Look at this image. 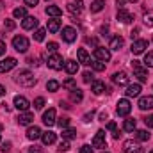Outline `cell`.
Returning <instances> with one entry per match:
<instances>
[{
    "label": "cell",
    "mask_w": 153,
    "mask_h": 153,
    "mask_svg": "<svg viewBox=\"0 0 153 153\" xmlns=\"http://www.w3.org/2000/svg\"><path fill=\"white\" fill-rule=\"evenodd\" d=\"M14 82L20 84L22 87H34V85H36V78H34V75H32L30 71H27V70L20 71L18 75L14 76Z\"/></svg>",
    "instance_id": "obj_1"
},
{
    "label": "cell",
    "mask_w": 153,
    "mask_h": 153,
    "mask_svg": "<svg viewBox=\"0 0 153 153\" xmlns=\"http://www.w3.org/2000/svg\"><path fill=\"white\" fill-rule=\"evenodd\" d=\"M132 68H134V73L139 78V82H146L148 80V70L139 62V61H132Z\"/></svg>",
    "instance_id": "obj_2"
},
{
    "label": "cell",
    "mask_w": 153,
    "mask_h": 153,
    "mask_svg": "<svg viewBox=\"0 0 153 153\" xmlns=\"http://www.w3.org/2000/svg\"><path fill=\"white\" fill-rule=\"evenodd\" d=\"M13 46H14L16 52L25 53V52L29 50V39L25 38V36H14V38H13Z\"/></svg>",
    "instance_id": "obj_3"
},
{
    "label": "cell",
    "mask_w": 153,
    "mask_h": 153,
    "mask_svg": "<svg viewBox=\"0 0 153 153\" xmlns=\"http://www.w3.org/2000/svg\"><path fill=\"white\" fill-rule=\"evenodd\" d=\"M46 64H48V68H50V70H55V71H59V70H62V68H64L62 57H61L59 53L50 55V57H48V61H46Z\"/></svg>",
    "instance_id": "obj_4"
},
{
    "label": "cell",
    "mask_w": 153,
    "mask_h": 153,
    "mask_svg": "<svg viewBox=\"0 0 153 153\" xmlns=\"http://www.w3.org/2000/svg\"><path fill=\"white\" fill-rule=\"evenodd\" d=\"M130 111H132V105H130V102L126 100V98H123V100H119L117 102V105H116V112L117 116H128L130 114Z\"/></svg>",
    "instance_id": "obj_5"
},
{
    "label": "cell",
    "mask_w": 153,
    "mask_h": 153,
    "mask_svg": "<svg viewBox=\"0 0 153 153\" xmlns=\"http://www.w3.org/2000/svg\"><path fill=\"white\" fill-rule=\"evenodd\" d=\"M94 57H96V61L107 62V61H111V50L103 48V46H96L94 48Z\"/></svg>",
    "instance_id": "obj_6"
},
{
    "label": "cell",
    "mask_w": 153,
    "mask_h": 153,
    "mask_svg": "<svg viewBox=\"0 0 153 153\" xmlns=\"http://www.w3.org/2000/svg\"><path fill=\"white\" fill-rule=\"evenodd\" d=\"M146 48H148V41L146 39H135L132 43V53L134 55H141Z\"/></svg>",
    "instance_id": "obj_7"
},
{
    "label": "cell",
    "mask_w": 153,
    "mask_h": 153,
    "mask_svg": "<svg viewBox=\"0 0 153 153\" xmlns=\"http://www.w3.org/2000/svg\"><path fill=\"white\" fill-rule=\"evenodd\" d=\"M16 59L14 57H7V59H4V61H0V73H7V71H11L14 66H16Z\"/></svg>",
    "instance_id": "obj_8"
},
{
    "label": "cell",
    "mask_w": 153,
    "mask_h": 153,
    "mask_svg": "<svg viewBox=\"0 0 153 153\" xmlns=\"http://www.w3.org/2000/svg\"><path fill=\"white\" fill-rule=\"evenodd\" d=\"M14 107H16L20 112H25V111H29L30 103H29V100H27L25 96H14Z\"/></svg>",
    "instance_id": "obj_9"
},
{
    "label": "cell",
    "mask_w": 153,
    "mask_h": 153,
    "mask_svg": "<svg viewBox=\"0 0 153 153\" xmlns=\"http://www.w3.org/2000/svg\"><path fill=\"white\" fill-rule=\"evenodd\" d=\"M93 148H105V132L98 130L93 137Z\"/></svg>",
    "instance_id": "obj_10"
},
{
    "label": "cell",
    "mask_w": 153,
    "mask_h": 153,
    "mask_svg": "<svg viewBox=\"0 0 153 153\" xmlns=\"http://www.w3.org/2000/svg\"><path fill=\"white\" fill-rule=\"evenodd\" d=\"M112 80H114V84L117 85H128V80H130V76L126 71H117L112 75Z\"/></svg>",
    "instance_id": "obj_11"
},
{
    "label": "cell",
    "mask_w": 153,
    "mask_h": 153,
    "mask_svg": "<svg viewBox=\"0 0 153 153\" xmlns=\"http://www.w3.org/2000/svg\"><path fill=\"white\" fill-rule=\"evenodd\" d=\"M82 9H84L82 0H73V2L68 4V11H70L73 16H80V14H82Z\"/></svg>",
    "instance_id": "obj_12"
},
{
    "label": "cell",
    "mask_w": 153,
    "mask_h": 153,
    "mask_svg": "<svg viewBox=\"0 0 153 153\" xmlns=\"http://www.w3.org/2000/svg\"><path fill=\"white\" fill-rule=\"evenodd\" d=\"M123 153H143V152L139 150L137 143H134L132 139H128V141L123 143Z\"/></svg>",
    "instance_id": "obj_13"
},
{
    "label": "cell",
    "mask_w": 153,
    "mask_h": 153,
    "mask_svg": "<svg viewBox=\"0 0 153 153\" xmlns=\"http://www.w3.org/2000/svg\"><path fill=\"white\" fill-rule=\"evenodd\" d=\"M62 39H64L66 43H73L76 39V30L73 27H64V29H62Z\"/></svg>",
    "instance_id": "obj_14"
},
{
    "label": "cell",
    "mask_w": 153,
    "mask_h": 153,
    "mask_svg": "<svg viewBox=\"0 0 153 153\" xmlns=\"http://www.w3.org/2000/svg\"><path fill=\"white\" fill-rule=\"evenodd\" d=\"M57 117H55V109H48L45 114H43V123L46 125V126H52V125H55L57 121H55Z\"/></svg>",
    "instance_id": "obj_15"
},
{
    "label": "cell",
    "mask_w": 153,
    "mask_h": 153,
    "mask_svg": "<svg viewBox=\"0 0 153 153\" xmlns=\"http://www.w3.org/2000/svg\"><path fill=\"white\" fill-rule=\"evenodd\" d=\"M117 20H119L121 23H132V22H134V14L128 13V11H125V9H119V11H117Z\"/></svg>",
    "instance_id": "obj_16"
},
{
    "label": "cell",
    "mask_w": 153,
    "mask_h": 153,
    "mask_svg": "<svg viewBox=\"0 0 153 153\" xmlns=\"http://www.w3.org/2000/svg\"><path fill=\"white\" fill-rule=\"evenodd\" d=\"M22 27H23L25 30H32V29H36V27H38V18H34V16H27V18H23Z\"/></svg>",
    "instance_id": "obj_17"
},
{
    "label": "cell",
    "mask_w": 153,
    "mask_h": 153,
    "mask_svg": "<svg viewBox=\"0 0 153 153\" xmlns=\"http://www.w3.org/2000/svg\"><path fill=\"white\" fill-rule=\"evenodd\" d=\"M139 109L141 111H150V109H153V96L152 94L150 96H143L139 100Z\"/></svg>",
    "instance_id": "obj_18"
},
{
    "label": "cell",
    "mask_w": 153,
    "mask_h": 153,
    "mask_svg": "<svg viewBox=\"0 0 153 153\" xmlns=\"http://www.w3.org/2000/svg\"><path fill=\"white\" fill-rule=\"evenodd\" d=\"M126 96L128 98H135V96H139L141 94V84H130L128 87H126Z\"/></svg>",
    "instance_id": "obj_19"
},
{
    "label": "cell",
    "mask_w": 153,
    "mask_h": 153,
    "mask_svg": "<svg viewBox=\"0 0 153 153\" xmlns=\"http://www.w3.org/2000/svg\"><path fill=\"white\" fill-rule=\"evenodd\" d=\"M41 139H43V144L50 146V144H53V143H55L57 135H55L52 130H48V132H43V134H41Z\"/></svg>",
    "instance_id": "obj_20"
},
{
    "label": "cell",
    "mask_w": 153,
    "mask_h": 153,
    "mask_svg": "<svg viewBox=\"0 0 153 153\" xmlns=\"http://www.w3.org/2000/svg\"><path fill=\"white\" fill-rule=\"evenodd\" d=\"M34 121V114L32 112H22V114L18 116V125H30Z\"/></svg>",
    "instance_id": "obj_21"
},
{
    "label": "cell",
    "mask_w": 153,
    "mask_h": 153,
    "mask_svg": "<svg viewBox=\"0 0 153 153\" xmlns=\"http://www.w3.org/2000/svg\"><path fill=\"white\" fill-rule=\"evenodd\" d=\"M76 57H78V62H82V64H91V57H89V53H87L85 48H78Z\"/></svg>",
    "instance_id": "obj_22"
},
{
    "label": "cell",
    "mask_w": 153,
    "mask_h": 153,
    "mask_svg": "<svg viewBox=\"0 0 153 153\" xmlns=\"http://www.w3.org/2000/svg\"><path fill=\"white\" fill-rule=\"evenodd\" d=\"M64 70H66V73L75 75L76 71H78V62H76V61H73V59L66 61V62H64Z\"/></svg>",
    "instance_id": "obj_23"
},
{
    "label": "cell",
    "mask_w": 153,
    "mask_h": 153,
    "mask_svg": "<svg viewBox=\"0 0 153 153\" xmlns=\"http://www.w3.org/2000/svg\"><path fill=\"white\" fill-rule=\"evenodd\" d=\"M123 45H125L123 38H121V36H114V38L111 39L109 48H111V50H121V48H123Z\"/></svg>",
    "instance_id": "obj_24"
},
{
    "label": "cell",
    "mask_w": 153,
    "mask_h": 153,
    "mask_svg": "<svg viewBox=\"0 0 153 153\" xmlns=\"http://www.w3.org/2000/svg\"><path fill=\"white\" fill-rule=\"evenodd\" d=\"M91 91H93L94 94H102L103 91H107V87H105V84H103V82L94 80V82H93V85H91Z\"/></svg>",
    "instance_id": "obj_25"
},
{
    "label": "cell",
    "mask_w": 153,
    "mask_h": 153,
    "mask_svg": "<svg viewBox=\"0 0 153 153\" xmlns=\"http://www.w3.org/2000/svg\"><path fill=\"white\" fill-rule=\"evenodd\" d=\"M41 130H39V126H30L29 130H27V137L30 139V141H36V139H39L41 137Z\"/></svg>",
    "instance_id": "obj_26"
},
{
    "label": "cell",
    "mask_w": 153,
    "mask_h": 153,
    "mask_svg": "<svg viewBox=\"0 0 153 153\" xmlns=\"http://www.w3.org/2000/svg\"><path fill=\"white\" fill-rule=\"evenodd\" d=\"M46 14H48V16H53V18H59V16L62 14V9L57 7V5H48V7H46Z\"/></svg>",
    "instance_id": "obj_27"
},
{
    "label": "cell",
    "mask_w": 153,
    "mask_h": 153,
    "mask_svg": "<svg viewBox=\"0 0 153 153\" xmlns=\"http://www.w3.org/2000/svg\"><path fill=\"white\" fill-rule=\"evenodd\" d=\"M105 7V0H93L91 4V13H100Z\"/></svg>",
    "instance_id": "obj_28"
},
{
    "label": "cell",
    "mask_w": 153,
    "mask_h": 153,
    "mask_svg": "<svg viewBox=\"0 0 153 153\" xmlns=\"http://www.w3.org/2000/svg\"><path fill=\"white\" fill-rule=\"evenodd\" d=\"M123 128H125V132H134V130L137 128V123H135V119H125V123H123Z\"/></svg>",
    "instance_id": "obj_29"
},
{
    "label": "cell",
    "mask_w": 153,
    "mask_h": 153,
    "mask_svg": "<svg viewBox=\"0 0 153 153\" xmlns=\"http://www.w3.org/2000/svg\"><path fill=\"white\" fill-rule=\"evenodd\" d=\"M134 132H135V139H137V141H141V143H144V141H148V139H150L148 130H134Z\"/></svg>",
    "instance_id": "obj_30"
},
{
    "label": "cell",
    "mask_w": 153,
    "mask_h": 153,
    "mask_svg": "<svg viewBox=\"0 0 153 153\" xmlns=\"http://www.w3.org/2000/svg\"><path fill=\"white\" fill-rule=\"evenodd\" d=\"M76 137V130L75 128H62V139H75Z\"/></svg>",
    "instance_id": "obj_31"
},
{
    "label": "cell",
    "mask_w": 153,
    "mask_h": 153,
    "mask_svg": "<svg viewBox=\"0 0 153 153\" xmlns=\"http://www.w3.org/2000/svg\"><path fill=\"white\" fill-rule=\"evenodd\" d=\"M59 29H61V20H57V18L55 20H48V30L50 32H57Z\"/></svg>",
    "instance_id": "obj_32"
},
{
    "label": "cell",
    "mask_w": 153,
    "mask_h": 153,
    "mask_svg": "<svg viewBox=\"0 0 153 153\" xmlns=\"http://www.w3.org/2000/svg\"><path fill=\"white\" fill-rule=\"evenodd\" d=\"M13 16L23 20V18H27V9H25V7H16V9L13 11Z\"/></svg>",
    "instance_id": "obj_33"
},
{
    "label": "cell",
    "mask_w": 153,
    "mask_h": 153,
    "mask_svg": "<svg viewBox=\"0 0 153 153\" xmlns=\"http://www.w3.org/2000/svg\"><path fill=\"white\" fill-rule=\"evenodd\" d=\"M70 98H71V102H82V98H84V94H82V91L80 89H73L71 91V94H70Z\"/></svg>",
    "instance_id": "obj_34"
},
{
    "label": "cell",
    "mask_w": 153,
    "mask_h": 153,
    "mask_svg": "<svg viewBox=\"0 0 153 153\" xmlns=\"http://www.w3.org/2000/svg\"><path fill=\"white\" fill-rule=\"evenodd\" d=\"M62 87L68 89V91H73V89H76V82L73 78H66V80L62 82Z\"/></svg>",
    "instance_id": "obj_35"
},
{
    "label": "cell",
    "mask_w": 153,
    "mask_h": 153,
    "mask_svg": "<svg viewBox=\"0 0 153 153\" xmlns=\"http://www.w3.org/2000/svg\"><path fill=\"white\" fill-rule=\"evenodd\" d=\"M59 85H61V84H59L57 80H48V82H46V89H48L50 93H55V91L59 89Z\"/></svg>",
    "instance_id": "obj_36"
},
{
    "label": "cell",
    "mask_w": 153,
    "mask_h": 153,
    "mask_svg": "<svg viewBox=\"0 0 153 153\" xmlns=\"http://www.w3.org/2000/svg\"><path fill=\"white\" fill-rule=\"evenodd\" d=\"M45 34H46V29H38V30L34 32V41L41 43V41L45 39Z\"/></svg>",
    "instance_id": "obj_37"
},
{
    "label": "cell",
    "mask_w": 153,
    "mask_h": 153,
    "mask_svg": "<svg viewBox=\"0 0 153 153\" xmlns=\"http://www.w3.org/2000/svg\"><path fill=\"white\" fill-rule=\"evenodd\" d=\"M144 66L146 68H153V50L144 55Z\"/></svg>",
    "instance_id": "obj_38"
},
{
    "label": "cell",
    "mask_w": 153,
    "mask_h": 153,
    "mask_svg": "<svg viewBox=\"0 0 153 153\" xmlns=\"http://www.w3.org/2000/svg\"><path fill=\"white\" fill-rule=\"evenodd\" d=\"M144 25L153 27V11H148V13L144 14Z\"/></svg>",
    "instance_id": "obj_39"
},
{
    "label": "cell",
    "mask_w": 153,
    "mask_h": 153,
    "mask_svg": "<svg viewBox=\"0 0 153 153\" xmlns=\"http://www.w3.org/2000/svg\"><path fill=\"white\" fill-rule=\"evenodd\" d=\"M93 64V70L94 71H103L105 70V62H102V61H94V62H91Z\"/></svg>",
    "instance_id": "obj_40"
},
{
    "label": "cell",
    "mask_w": 153,
    "mask_h": 153,
    "mask_svg": "<svg viewBox=\"0 0 153 153\" xmlns=\"http://www.w3.org/2000/svg\"><path fill=\"white\" fill-rule=\"evenodd\" d=\"M14 27H16V25H14V22H13V20H5V22H4V29H5L7 32L14 30Z\"/></svg>",
    "instance_id": "obj_41"
},
{
    "label": "cell",
    "mask_w": 153,
    "mask_h": 153,
    "mask_svg": "<svg viewBox=\"0 0 153 153\" xmlns=\"http://www.w3.org/2000/svg\"><path fill=\"white\" fill-rule=\"evenodd\" d=\"M43 107H45V98L43 96H38L34 100V109H43Z\"/></svg>",
    "instance_id": "obj_42"
},
{
    "label": "cell",
    "mask_w": 153,
    "mask_h": 153,
    "mask_svg": "<svg viewBox=\"0 0 153 153\" xmlns=\"http://www.w3.org/2000/svg\"><path fill=\"white\" fill-rule=\"evenodd\" d=\"M57 125H59L61 128H68V126H70V117H61V119L57 121Z\"/></svg>",
    "instance_id": "obj_43"
},
{
    "label": "cell",
    "mask_w": 153,
    "mask_h": 153,
    "mask_svg": "<svg viewBox=\"0 0 153 153\" xmlns=\"http://www.w3.org/2000/svg\"><path fill=\"white\" fill-rule=\"evenodd\" d=\"M46 48H48V52H53V53H55V52H57V48H59V45H57L55 41H50V43L46 45Z\"/></svg>",
    "instance_id": "obj_44"
},
{
    "label": "cell",
    "mask_w": 153,
    "mask_h": 153,
    "mask_svg": "<svg viewBox=\"0 0 153 153\" xmlns=\"http://www.w3.org/2000/svg\"><path fill=\"white\" fill-rule=\"evenodd\" d=\"M59 150H61V152H68V150H70V143H68V139H64V141L59 144Z\"/></svg>",
    "instance_id": "obj_45"
},
{
    "label": "cell",
    "mask_w": 153,
    "mask_h": 153,
    "mask_svg": "<svg viewBox=\"0 0 153 153\" xmlns=\"http://www.w3.org/2000/svg\"><path fill=\"white\" fill-rule=\"evenodd\" d=\"M82 78H84V82H85V84H89V82H93V73H89V71H84Z\"/></svg>",
    "instance_id": "obj_46"
},
{
    "label": "cell",
    "mask_w": 153,
    "mask_h": 153,
    "mask_svg": "<svg viewBox=\"0 0 153 153\" xmlns=\"http://www.w3.org/2000/svg\"><path fill=\"white\" fill-rule=\"evenodd\" d=\"M144 123H146V126H148V128H153V114L146 116V117H144Z\"/></svg>",
    "instance_id": "obj_47"
},
{
    "label": "cell",
    "mask_w": 153,
    "mask_h": 153,
    "mask_svg": "<svg viewBox=\"0 0 153 153\" xmlns=\"http://www.w3.org/2000/svg\"><path fill=\"white\" fill-rule=\"evenodd\" d=\"M78 153H93V148H91L89 144H84V146L78 150Z\"/></svg>",
    "instance_id": "obj_48"
},
{
    "label": "cell",
    "mask_w": 153,
    "mask_h": 153,
    "mask_svg": "<svg viewBox=\"0 0 153 153\" xmlns=\"http://www.w3.org/2000/svg\"><path fill=\"white\" fill-rule=\"evenodd\" d=\"M0 150H2L4 153H7L9 150H11V143H9V141H7V143H2V148H0Z\"/></svg>",
    "instance_id": "obj_49"
},
{
    "label": "cell",
    "mask_w": 153,
    "mask_h": 153,
    "mask_svg": "<svg viewBox=\"0 0 153 153\" xmlns=\"http://www.w3.org/2000/svg\"><path fill=\"white\" fill-rule=\"evenodd\" d=\"M38 2H39V0H25V4H27L29 7H36V5H38Z\"/></svg>",
    "instance_id": "obj_50"
},
{
    "label": "cell",
    "mask_w": 153,
    "mask_h": 153,
    "mask_svg": "<svg viewBox=\"0 0 153 153\" xmlns=\"http://www.w3.org/2000/svg\"><path fill=\"white\" fill-rule=\"evenodd\" d=\"M107 128H109L111 132H114V130H116V123H114V121H109V123H107Z\"/></svg>",
    "instance_id": "obj_51"
},
{
    "label": "cell",
    "mask_w": 153,
    "mask_h": 153,
    "mask_svg": "<svg viewBox=\"0 0 153 153\" xmlns=\"http://www.w3.org/2000/svg\"><path fill=\"white\" fill-rule=\"evenodd\" d=\"M130 36H132V39H134V41H135V39H137V36H139V29H134Z\"/></svg>",
    "instance_id": "obj_52"
},
{
    "label": "cell",
    "mask_w": 153,
    "mask_h": 153,
    "mask_svg": "<svg viewBox=\"0 0 153 153\" xmlns=\"http://www.w3.org/2000/svg\"><path fill=\"white\" fill-rule=\"evenodd\" d=\"M116 4H117V7H119V9H123V7H125V4H126V0H116Z\"/></svg>",
    "instance_id": "obj_53"
},
{
    "label": "cell",
    "mask_w": 153,
    "mask_h": 153,
    "mask_svg": "<svg viewBox=\"0 0 153 153\" xmlns=\"http://www.w3.org/2000/svg\"><path fill=\"white\" fill-rule=\"evenodd\" d=\"M4 53H5V43L0 41V55H4Z\"/></svg>",
    "instance_id": "obj_54"
},
{
    "label": "cell",
    "mask_w": 153,
    "mask_h": 153,
    "mask_svg": "<svg viewBox=\"0 0 153 153\" xmlns=\"http://www.w3.org/2000/svg\"><path fill=\"white\" fill-rule=\"evenodd\" d=\"M30 153H41V148H38V146H32V148H30Z\"/></svg>",
    "instance_id": "obj_55"
},
{
    "label": "cell",
    "mask_w": 153,
    "mask_h": 153,
    "mask_svg": "<svg viewBox=\"0 0 153 153\" xmlns=\"http://www.w3.org/2000/svg\"><path fill=\"white\" fill-rule=\"evenodd\" d=\"M91 117H93V112H91V114H85V116H84V121H85V123H89V121H91Z\"/></svg>",
    "instance_id": "obj_56"
},
{
    "label": "cell",
    "mask_w": 153,
    "mask_h": 153,
    "mask_svg": "<svg viewBox=\"0 0 153 153\" xmlns=\"http://www.w3.org/2000/svg\"><path fill=\"white\" fill-rule=\"evenodd\" d=\"M119 135H121V134H119V130L116 128L114 132H112V137H114V139H119Z\"/></svg>",
    "instance_id": "obj_57"
},
{
    "label": "cell",
    "mask_w": 153,
    "mask_h": 153,
    "mask_svg": "<svg viewBox=\"0 0 153 153\" xmlns=\"http://www.w3.org/2000/svg\"><path fill=\"white\" fill-rule=\"evenodd\" d=\"M105 119H107V112H102L100 114V121H105Z\"/></svg>",
    "instance_id": "obj_58"
},
{
    "label": "cell",
    "mask_w": 153,
    "mask_h": 153,
    "mask_svg": "<svg viewBox=\"0 0 153 153\" xmlns=\"http://www.w3.org/2000/svg\"><path fill=\"white\" fill-rule=\"evenodd\" d=\"M4 93H5V87H4V85H2V84H0V96H2V94H4Z\"/></svg>",
    "instance_id": "obj_59"
},
{
    "label": "cell",
    "mask_w": 153,
    "mask_h": 153,
    "mask_svg": "<svg viewBox=\"0 0 153 153\" xmlns=\"http://www.w3.org/2000/svg\"><path fill=\"white\" fill-rule=\"evenodd\" d=\"M128 2H139V0H128Z\"/></svg>",
    "instance_id": "obj_60"
},
{
    "label": "cell",
    "mask_w": 153,
    "mask_h": 153,
    "mask_svg": "<svg viewBox=\"0 0 153 153\" xmlns=\"http://www.w3.org/2000/svg\"><path fill=\"white\" fill-rule=\"evenodd\" d=\"M102 153H109V152H102Z\"/></svg>",
    "instance_id": "obj_61"
},
{
    "label": "cell",
    "mask_w": 153,
    "mask_h": 153,
    "mask_svg": "<svg viewBox=\"0 0 153 153\" xmlns=\"http://www.w3.org/2000/svg\"><path fill=\"white\" fill-rule=\"evenodd\" d=\"M150 153H153V150H152V152H150Z\"/></svg>",
    "instance_id": "obj_62"
}]
</instances>
